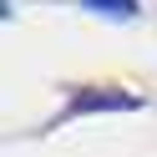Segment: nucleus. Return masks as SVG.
I'll list each match as a JSON object with an SVG mask.
<instances>
[{"label": "nucleus", "mask_w": 157, "mask_h": 157, "mask_svg": "<svg viewBox=\"0 0 157 157\" xmlns=\"http://www.w3.org/2000/svg\"><path fill=\"white\" fill-rule=\"evenodd\" d=\"M86 112H142V96L112 91V86H76L61 117H86Z\"/></svg>", "instance_id": "nucleus-1"}, {"label": "nucleus", "mask_w": 157, "mask_h": 157, "mask_svg": "<svg viewBox=\"0 0 157 157\" xmlns=\"http://www.w3.org/2000/svg\"><path fill=\"white\" fill-rule=\"evenodd\" d=\"M86 10H96V15H112V21H132L137 10H142V5H137V0H81Z\"/></svg>", "instance_id": "nucleus-2"}]
</instances>
